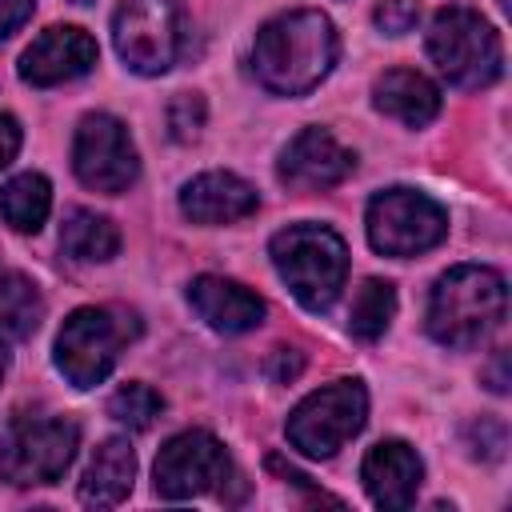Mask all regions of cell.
I'll list each match as a JSON object with an SVG mask.
<instances>
[{"mask_svg":"<svg viewBox=\"0 0 512 512\" xmlns=\"http://www.w3.org/2000/svg\"><path fill=\"white\" fill-rule=\"evenodd\" d=\"M340 36L320 8H296L272 16L252 44V72L276 96L312 92L336 64Z\"/></svg>","mask_w":512,"mask_h":512,"instance_id":"6da1fadb","label":"cell"},{"mask_svg":"<svg viewBox=\"0 0 512 512\" xmlns=\"http://www.w3.org/2000/svg\"><path fill=\"white\" fill-rule=\"evenodd\" d=\"M508 308V284L488 264L448 268L428 296V336L444 348H476L500 324Z\"/></svg>","mask_w":512,"mask_h":512,"instance_id":"7a4b0ae2","label":"cell"},{"mask_svg":"<svg viewBox=\"0 0 512 512\" xmlns=\"http://www.w3.org/2000/svg\"><path fill=\"white\" fill-rule=\"evenodd\" d=\"M268 256L288 292L308 312H328L348 276V248L324 224H288L272 236Z\"/></svg>","mask_w":512,"mask_h":512,"instance_id":"3957f363","label":"cell"},{"mask_svg":"<svg viewBox=\"0 0 512 512\" xmlns=\"http://www.w3.org/2000/svg\"><path fill=\"white\" fill-rule=\"evenodd\" d=\"M140 336V320L124 308H76L56 332V368L72 388H96L112 376L124 344Z\"/></svg>","mask_w":512,"mask_h":512,"instance_id":"277c9868","label":"cell"},{"mask_svg":"<svg viewBox=\"0 0 512 512\" xmlns=\"http://www.w3.org/2000/svg\"><path fill=\"white\" fill-rule=\"evenodd\" d=\"M428 56L452 88H488L504 72V48L496 28L464 4H448L432 16Z\"/></svg>","mask_w":512,"mask_h":512,"instance_id":"5b68a950","label":"cell"},{"mask_svg":"<svg viewBox=\"0 0 512 512\" xmlns=\"http://www.w3.org/2000/svg\"><path fill=\"white\" fill-rule=\"evenodd\" d=\"M80 448V428L68 416H16L0 436V480L16 488L56 484Z\"/></svg>","mask_w":512,"mask_h":512,"instance_id":"8992f818","label":"cell"},{"mask_svg":"<svg viewBox=\"0 0 512 512\" xmlns=\"http://www.w3.org/2000/svg\"><path fill=\"white\" fill-rule=\"evenodd\" d=\"M364 420H368L364 384L360 380H332V384L308 392L292 408L284 432H288L292 448H300L304 456L328 460L364 428Z\"/></svg>","mask_w":512,"mask_h":512,"instance_id":"52a82bcc","label":"cell"},{"mask_svg":"<svg viewBox=\"0 0 512 512\" xmlns=\"http://www.w3.org/2000/svg\"><path fill=\"white\" fill-rule=\"evenodd\" d=\"M368 244L380 256H420L448 236V212L416 188H384L368 200Z\"/></svg>","mask_w":512,"mask_h":512,"instance_id":"ba28073f","label":"cell"},{"mask_svg":"<svg viewBox=\"0 0 512 512\" xmlns=\"http://www.w3.org/2000/svg\"><path fill=\"white\" fill-rule=\"evenodd\" d=\"M112 44L124 68L160 76L180 52V4L176 0H120L112 12Z\"/></svg>","mask_w":512,"mask_h":512,"instance_id":"9c48e42d","label":"cell"},{"mask_svg":"<svg viewBox=\"0 0 512 512\" xmlns=\"http://www.w3.org/2000/svg\"><path fill=\"white\" fill-rule=\"evenodd\" d=\"M152 476H156V492L164 500H192L204 492H224V484L236 472H232V456L224 452V444L212 432L184 428L160 448Z\"/></svg>","mask_w":512,"mask_h":512,"instance_id":"30bf717a","label":"cell"},{"mask_svg":"<svg viewBox=\"0 0 512 512\" xmlns=\"http://www.w3.org/2000/svg\"><path fill=\"white\" fill-rule=\"evenodd\" d=\"M72 172L92 192H124L140 176V156L128 128L108 112H88L76 124L72 140Z\"/></svg>","mask_w":512,"mask_h":512,"instance_id":"8fae6325","label":"cell"},{"mask_svg":"<svg viewBox=\"0 0 512 512\" xmlns=\"http://www.w3.org/2000/svg\"><path fill=\"white\" fill-rule=\"evenodd\" d=\"M352 168H356V152H348L328 128H304L284 144L276 176L292 192H320L344 184Z\"/></svg>","mask_w":512,"mask_h":512,"instance_id":"7c38bea8","label":"cell"},{"mask_svg":"<svg viewBox=\"0 0 512 512\" xmlns=\"http://www.w3.org/2000/svg\"><path fill=\"white\" fill-rule=\"evenodd\" d=\"M96 56H100V48L84 28L52 24L24 48L20 80L32 88H56V84H68V80H80L84 72H92Z\"/></svg>","mask_w":512,"mask_h":512,"instance_id":"4fadbf2b","label":"cell"},{"mask_svg":"<svg viewBox=\"0 0 512 512\" xmlns=\"http://www.w3.org/2000/svg\"><path fill=\"white\" fill-rule=\"evenodd\" d=\"M360 480H364V488H368L376 508L400 512V508H408L416 500L420 480H424V464H420L412 444L380 440V444L368 448V456L360 464Z\"/></svg>","mask_w":512,"mask_h":512,"instance_id":"5bb4252c","label":"cell"},{"mask_svg":"<svg viewBox=\"0 0 512 512\" xmlns=\"http://www.w3.org/2000/svg\"><path fill=\"white\" fill-rule=\"evenodd\" d=\"M260 208V196L236 172H200L180 188V212L192 224H236Z\"/></svg>","mask_w":512,"mask_h":512,"instance_id":"9a60e30c","label":"cell"},{"mask_svg":"<svg viewBox=\"0 0 512 512\" xmlns=\"http://www.w3.org/2000/svg\"><path fill=\"white\" fill-rule=\"evenodd\" d=\"M188 304L196 308V316L224 332V336H236V332H252L260 320H264V300L244 288L240 280H228V276H196L188 284Z\"/></svg>","mask_w":512,"mask_h":512,"instance_id":"2e32d148","label":"cell"},{"mask_svg":"<svg viewBox=\"0 0 512 512\" xmlns=\"http://www.w3.org/2000/svg\"><path fill=\"white\" fill-rule=\"evenodd\" d=\"M372 104L408 128H424L440 112V88L416 68H388L372 84Z\"/></svg>","mask_w":512,"mask_h":512,"instance_id":"e0dca14e","label":"cell"},{"mask_svg":"<svg viewBox=\"0 0 512 512\" xmlns=\"http://www.w3.org/2000/svg\"><path fill=\"white\" fill-rule=\"evenodd\" d=\"M132 480H136V452L124 436H112L92 452V460L84 468L80 504L84 508H116L132 492Z\"/></svg>","mask_w":512,"mask_h":512,"instance_id":"ac0fdd59","label":"cell"},{"mask_svg":"<svg viewBox=\"0 0 512 512\" xmlns=\"http://www.w3.org/2000/svg\"><path fill=\"white\" fill-rule=\"evenodd\" d=\"M60 248L72 256V260H84V264H104L120 252V232L108 216H96L88 208H72L64 216V228H60Z\"/></svg>","mask_w":512,"mask_h":512,"instance_id":"d6986e66","label":"cell"},{"mask_svg":"<svg viewBox=\"0 0 512 512\" xmlns=\"http://www.w3.org/2000/svg\"><path fill=\"white\" fill-rule=\"evenodd\" d=\"M52 208V184L40 172H20L0 188V216L16 232H40Z\"/></svg>","mask_w":512,"mask_h":512,"instance_id":"ffe728a7","label":"cell"},{"mask_svg":"<svg viewBox=\"0 0 512 512\" xmlns=\"http://www.w3.org/2000/svg\"><path fill=\"white\" fill-rule=\"evenodd\" d=\"M40 316H44V300L36 284L20 272H0V336L8 344L28 340L40 328Z\"/></svg>","mask_w":512,"mask_h":512,"instance_id":"44dd1931","label":"cell"},{"mask_svg":"<svg viewBox=\"0 0 512 512\" xmlns=\"http://www.w3.org/2000/svg\"><path fill=\"white\" fill-rule=\"evenodd\" d=\"M392 316H396V288H392L388 280H376V276H372V280L360 284V292H356V300H352L348 332H352L356 340L372 344V340H380V336L388 332Z\"/></svg>","mask_w":512,"mask_h":512,"instance_id":"7402d4cb","label":"cell"},{"mask_svg":"<svg viewBox=\"0 0 512 512\" xmlns=\"http://www.w3.org/2000/svg\"><path fill=\"white\" fill-rule=\"evenodd\" d=\"M160 412H164V396H160L156 388H148V384H124V388H116L112 400H108V416H112L116 424H124L128 432L152 428V420H156Z\"/></svg>","mask_w":512,"mask_h":512,"instance_id":"603a6c76","label":"cell"},{"mask_svg":"<svg viewBox=\"0 0 512 512\" xmlns=\"http://www.w3.org/2000/svg\"><path fill=\"white\" fill-rule=\"evenodd\" d=\"M168 128H172V140H180V144L196 140L200 128H204V96L200 92H180L168 104Z\"/></svg>","mask_w":512,"mask_h":512,"instance_id":"cb8c5ba5","label":"cell"},{"mask_svg":"<svg viewBox=\"0 0 512 512\" xmlns=\"http://www.w3.org/2000/svg\"><path fill=\"white\" fill-rule=\"evenodd\" d=\"M372 20H376L380 32H388V36H404V32L416 28L420 8H416V0H380L376 12H372Z\"/></svg>","mask_w":512,"mask_h":512,"instance_id":"d4e9b609","label":"cell"},{"mask_svg":"<svg viewBox=\"0 0 512 512\" xmlns=\"http://www.w3.org/2000/svg\"><path fill=\"white\" fill-rule=\"evenodd\" d=\"M300 368H304V356H300L296 348H276V352L268 356V364H264L268 380H276V384L296 380V376H300Z\"/></svg>","mask_w":512,"mask_h":512,"instance_id":"484cf974","label":"cell"},{"mask_svg":"<svg viewBox=\"0 0 512 512\" xmlns=\"http://www.w3.org/2000/svg\"><path fill=\"white\" fill-rule=\"evenodd\" d=\"M32 16V0H0V40H8Z\"/></svg>","mask_w":512,"mask_h":512,"instance_id":"4316f807","label":"cell"},{"mask_svg":"<svg viewBox=\"0 0 512 512\" xmlns=\"http://www.w3.org/2000/svg\"><path fill=\"white\" fill-rule=\"evenodd\" d=\"M16 152H20V124L8 112H0V168L12 164Z\"/></svg>","mask_w":512,"mask_h":512,"instance_id":"83f0119b","label":"cell"},{"mask_svg":"<svg viewBox=\"0 0 512 512\" xmlns=\"http://www.w3.org/2000/svg\"><path fill=\"white\" fill-rule=\"evenodd\" d=\"M504 364H508V356L496 352V356H492V368H488V388H492V392H508V372H504Z\"/></svg>","mask_w":512,"mask_h":512,"instance_id":"f1b7e54d","label":"cell"},{"mask_svg":"<svg viewBox=\"0 0 512 512\" xmlns=\"http://www.w3.org/2000/svg\"><path fill=\"white\" fill-rule=\"evenodd\" d=\"M4 372H8V340L0 336V380H4Z\"/></svg>","mask_w":512,"mask_h":512,"instance_id":"f546056e","label":"cell"},{"mask_svg":"<svg viewBox=\"0 0 512 512\" xmlns=\"http://www.w3.org/2000/svg\"><path fill=\"white\" fill-rule=\"evenodd\" d=\"M72 4H92V0H72Z\"/></svg>","mask_w":512,"mask_h":512,"instance_id":"4dcf8cb0","label":"cell"}]
</instances>
